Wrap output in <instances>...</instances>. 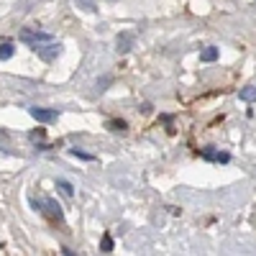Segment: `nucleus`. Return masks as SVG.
Returning a JSON list of instances; mask_svg holds the SVG:
<instances>
[{
  "label": "nucleus",
  "mask_w": 256,
  "mask_h": 256,
  "mask_svg": "<svg viewBox=\"0 0 256 256\" xmlns=\"http://www.w3.org/2000/svg\"><path fill=\"white\" fill-rule=\"evenodd\" d=\"M28 113H31V118H36L38 123H52V120L59 118V113H56V110H49V108H28Z\"/></svg>",
  "instance_id": "obj_3"
},
{
  "label": "nucleus",
  "mask_w": 256,
  "mask_h": 256,
  "mask_svg": "<svg viewBox=\"0 0 256 256\" xmlns=\"http://www.w3.org/2000/svg\"><path fill=\"white\" fill-rule=\"evenodd\" d=\"M134 41H136V34H118V38H116V49H118L120 54H126L128 49L134 46Z\"/></svg>",
  "instance_id": "obj_4"
},
{
  "label": "nucleus",
  "mask_w": 256,
  "mask_h": 256,
  "mask_svg": "<svg viewBox=\"0 0 256 256\" xmlns=\"http://www.w3.org/2000/svg\"><path fill=\"white\" fill-rule=\"evenodd\" d=\"M20 38L28 41V44H34V46L52 41V36H49V34H44V31H31V28H24V31H20Z\"/></svg>",
  "instance_id": "obj_1"
},
{
  "label": "nucleus",
  "mask_w": 256,
  "mask_h": 256,
  "mask_svg": "<svg viewBox=\"0 0 256 256\" xmlns=\"http://www.w3.org/2000/svg\"><path fill=\"white\" fill-rule=\"evenodd\" d=\"M100 248L108 254V251H113V238L110 236H102V244H100Z\"/></svg>",
  "instance_id": "obj_14"
},
{
  "label": "nucleus",
  "mask_w": 256,
  "mask_h": 256,
  "mask_svg": "<svg viewBox=\"0 0 256 256\" xmlns=\"http://www.w3.org/2000/svg\"><path fill=\"white\" fill-rule=\"evenodd\" d=\"M74 6L84 13H98V6H95V0H74Z\"/></svg>",
  "instance_id": "obj_8"
},
{
  "label": "nucleus",
  "mask_w": 256,
  "mask_h": 256,
  "mask_svg": "<svg viewBox=\"0 0 256 256\" xmlns=\"http://www.w3.org/2000/svg\"><path fill=\"white\" fill-rule=\"evenodd\" d=\"M34 208H36V210L46 208L49 218H54V220H62V208H59V202H56V200H52V198H46L44 202H34Z\"/></svg>",
  "instance_id": "obj_2"
},
{
  "label": "nucleus",
  "mask_w": 256,
  "mask_h": 256,
  "mask_svg": "<svg viewBox=\"0 0 256 256\" xmlns=\"http://www.w3.org/2000/svg\"><path fill=\"white\" fill-rule=\"evenodd\" d=\"M110 82H113V77H100V80L95 82V90H98V92H102V90H105V88H108V84H110Z\"/></svg>",
  "instance_id": "obj_13"
},
{
  "label": "nucleus",
  "mask_w": 256,
  "mask_h": 256,
  "mask_svg": "<svg viewBox=\"0 0 256 256\" xmlns=\"http://www.w3.org/2000/svg\"><path fill=\"white\" fill-rule=\"evenodd\" d=\"M56 187L64 192V195H74V187H72L67 180H56Z\"/></svg>",
  "instance_id": "obj_11"
},
{
  "label": "nucleus",
  "mask_w": 256,
  "mask_h": 256,
  "mask_svg": "<svg viewBox=\"0 0 256 256\" xmlns=\"http://www.w3.org/2000/svg\"><path fill=\"white\" fill-rule=\"evenodd\" d=\"M202 159H208V162H220V164H226L230 156L228 154H223V152H212V148H202Z\"/></svg>",
  "instance_id": "obj_5"
},
{
  "label": "nucleus",
  "mask_w": 256,
  "mask_h": 256,
  "mask_svg": "<svg viewBox=\"0 0 256 256\" xmlns=\"http://www.w3.org/2000/svg\"><path fill=\"white\" fill-rule=\"evenodd\" d=\"M105 126H108L110 131H126V128H128V123H126V120H108Z\"/></svg>",
  "instance_id": "obj_12"
},
{
  "label": "nucleus",
  "mask_w": 256,
  "mask_h": 256,
  "mask_svg": "<svg viewBox=\"0 0 256 256\" xmlns=\"http://www.w3.org/2000/svg\"><path fill=\"white\" fill-rule=\"evenodd\" d=\"M34 49H38V54H41V59H54V56H59V44H49V49H44V46H34Z\"/></svg>",
  "instance_id": "obj_6"
},
{
  "label": "nucleus",
  "mask_w": 256,
  "mask_h": 256,
  "mask_svg": "<svg viewBox=\"0 0 256 256\" xmlns=\"http://www.w3.org/2000/svg\"><path fill=\"white\" fill-rule=\"evenodd\" d=\"M238 98H241L244 102H256V88H254V84H248V88H241Z\"/></svg>",
  "instance_id": "obj_7"
},
{
  "label": "nucleus",
  "mask_w": 256,
  "mask_h": 256,
  "mask_svg": "<svg viewBox=\"0 0 256 256\" xmlns=\"http://www.w3.org/2000/svg\"><path fill=\"white\" fill-rule=\"evenodd\" d=\"M13 52H16V46L8 44V41H6V44H0V59H10Z\"/></svg>",
  "instance_id": "obj_10"
},
{
  "label": "nucleus",
  "mask_w": 256,
  "mask_h": 256,
  "mask_svg": "<svg viewBox=\"0 0 256 256\" xmlns=\"http://www.w3.org/2000/svg\"><path fill=\"white\" fill-rule=\"evenodd\" d=\"M200 59H202V62H216V59H218V49H216V46H208V49H202Z\"/></svg>",
  "instance_id": "obj_9"
}]
</instances>
